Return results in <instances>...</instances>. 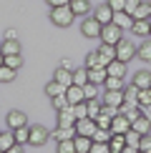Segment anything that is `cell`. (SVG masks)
<instances>
[{
  "instance_id": "6f0895ef",
  "label": "cell",
  "mask_w": 151,
  "mask_h": 153,
  "mask_svg": "<svg viewBox=\"0 0 151 153\" xmlns=\"http://www.w3.org/2000/svg\"><path fill=\"white\" fill-rule=\"evenodd\" d=\"M149 18H151V3H149Z\"/></svg>"
},
{
  "instance_id": "681fc988",
  "label": "cell",
  "mask_w": 151,
  "mask_h": 153,
  "mask_svg": "<svg viewBox=\"0 0 151 153\" xmlns=\"http://www.w3.org/2000/svg\"><path fill=\"white\" fill-rule=\"evenodd\" d=\"M46 3L50 5V8H61V5H68L71 0H46Z\"/></svg>"
},
{
  "instance_id": "836d02e7",
  "label": "cell",
  "mask_w": 151,
  "mask_h": 153,
  "mask_svg": "<svg viewBox=\"0 0 151 153\" xmlns=\"http://www.w3.org/2000/svg\"><path fill=\"white\" fill-rule=\"evenodd\" d=\"M46 93H48V98H55V95H61V93H66V88H63L61 83H55V80H50L48 85H46Z\"/></svg>"
},
{
  "instance_id": "30bf717a",
  "label": "cell",
  "mask_w": 151,
  "mask_h": 153,
  "mask_svg": "<svg viewBox=\"0 0 151 153\" xmlns=\"http://www.w3.org/2000/svg\"><path fill=\"white\" fill-rule=\"evenodd\" d=\"M66 95H68V103H71V105H76V103H83V100H86L83 85H76V83L66 88Z\"/></svg>"
},
{
  "instance_id": "4fadbf2b",
  "label": "cell",
  "mask_w": 151,
  "mask_h": 153,
  "mask_svg": "<svg viewBox=\"0 0 151 153\" xmlns=\"http://www.w3.org/2000/svg\"><path fill=\"white\" fill-rule=\"evenodd\" d=\"M111 131H113V133H129V131H131V120L126 118L123 113H118V116L111 120Z\"/></svg>"
},
{
  "instance_id": "2e32d148",
  "label": "cell",
  "mask_w": 151,
  "mask_h": 153,
  "mask_svg": "<svg viewBox=\"0 0 151 153\" xmlns=\"http://www.w3.org/2000/svg\"><path fill=\"white\" fill-rule=\"evenodd\" d=\"M123 100H126L123 91H106V93H103V103H106V105H116V108H118Z\"/></svg>"
},
{
  "instance_id": "7402d4cb",
  "label": "cell",
  "mask_w": 151,
  "mask_h": 153,
  "mask_svg": "<svg viewBox=\"0 0 151 153\" xmlns=\"http://www.w3.org/2000/svg\"><path fill=\"white\" fill-rule=\"evenodd\" d=\"M136 55L144 63H151V40H149V38H144L141 45H136Z\"/></svg>"
},
{
  "instance_id": "f546056e",
  "label": "cell",
  "mask_w": 151,
  "mask_h": 153,
  "mask_svg": "<svg viewBox=\"0 0 151 153\" xmlns=\"http://www.w3.org/2000/svg\"><path fill=\"white\" fill-rule=\"evenodd\" d=\"M126 136V146H131V148H141V133H136L131 128L129 133H123Z\"/></svg>"
},
{
  "instance_id": "f5cc1de1",
  "label": "cell",
  "mask_w": 151,
  "mask_h": 153,
  "mask_svg": "<svg viewBox=\"0 0 151 153\" xmlns=\"http://www.w3.org/2000/svg\"><path fill=\"white\" fill-rule=\"evenodd\" d=\"M5 38H18V30L15 28H8V30H5Z\"/></svg>"
},
{
  "instance_id": "484cf974",
  "label": "cell",
  "mask_w": 151,
  "mask_h": 153,
  "mask_svg": "<svg viewBox=\"0 0 151 153\" xmlns=\"http://www.w3.org/2000/svg\"><path fill=\"white\" fill-rule=\"evenodd\" d=\"M71 10L76 13V15H88V13H91V3H88V0H71Z\"/></svg>"
},
{
  "instance_id": "ba28073f",
  "label": "cell",
  "mask_w": 151,
  "mask_h": 153,
  "mask_svg": "<svg viewBox=\"0 0 151 153\" xmlns=\"http://www.w3.org/2000/svg\"><path fill=\"white\" fill-rule=\"evenodd\" d=\"M96 118H81L76 120V133L78 136H93V131H96Z\"/></svg>"
},
{
  "instance_id": "7dc6e473",
  "label": "cell",
  "mask_w": 151,
  "mask_h": 153,
  "mask_svg": "<svg viewBox=\"0 0 151 153\" xmlns=\"http://www.w3.org/2000/svg\"><path fill=\"white\" fill-rule=\"evenodd\" d=\"M151 148V133H144V136H141V148H138V151H149Z\"/></svg>"
},
{
  "instance_id": "52a82bcc",
  "label": "cell",
  "mask_w": 151,
  "mask_h": 153,
  "mask_svg": "<svg viewBox=\"0 0 151 153\" xmlns=\"http://www.w3.org/2000/svg\"><path fill=\"white\" fill-rule=\"evenodd\" d=\"M93 18L101 23V25H108L113 23V10H111V5L108 3H103V5H98L96 10H93Z\"/></svg>"
},
{
  "instance_id": "f6af8a7d",
  "label": "cell",
  "mask_w": 151,
  "mask_h": 153,
  "mask_svg": "<svg viewBox=\"0 0 151 153\" xmlns=\"http://www.w3.org/2000/svg\"><path fill=\"white\" fill-rule=\"evenodd\" d=\"M106 3L111 5V10H113V13H121V10H126V0H106Z\"/></svg>"
},
{
  "instance_id": "ab89813d",
  "label": "cell",
  "mask_w": 151,
  "mask_h": 153,
  "mask_svg": "<svg viewBox=\"0 0 151 153\" xmlns=\"http://www.w3.org/2000/svg\"><path fill=\"white\" fill-rule=\"evenodd\" d=\"M71 108H73V116H76V120L88 118V105H86V100H83V103H76V105H71Z\"/></svg>"
},
{
  "instance_id": "6da1fadb",
  "label": "cell",
  "mask_w": 151,
  "mask_h": 153,
  "mask_svg": "<svg viewBox=\"0 0 151 153\" xmlns=\"http://www.w3.org/2000/svg\"><path fill=\"white\" fill-rule=\"evenodd\" d=\"M76 20V13L71 10V5H61V8H50V23L58 28H68Z\"/></svg>"
},
{
  "instance_id": "cb8c5ba5",
  "label": "cell",
  "mask_w": 151,
  "mask_h": 153,
  "mask_svg": "<svg viewBox=\"0 0 151 153\" xmlns=\"http://www.w3.org/2000/svg\"><path fill=\"white\" fill-rule=\"evenodd\" d=\"M58 126H76V116H73V108H63L58 111Z\"/></svg>"
},
{
  "instance_id": "d6a6232c",
  "label": "cell",
  "mask_w": 151,
  "mask_h": 153,
  "mask_svg": "<svg viewBox=\"0 0 151 153\" xmlns=\"http://www.w3.org/2000/svg\"><path fill=\"white\" fill-rule=\"evenodd\" d=\"M131 15H134V20H151V18H149V3H141Z\"/></svg>"
},
{
  "instance_id": "d4e9b609",
  "label": "cell",
  "mask_w": 151,
  "mask_h": 153,
  "mask_svg": "<svg viewBox=\"0 0 151 153\" xmlns=\"http://www.w3.org/2000/svg\"><path fill=\"white\" fill-rule=\"evenodd\" d=\"M103 88H106V91H123L126 83H123L121 75H108V78H106V83H103Z\"/></svg>"
},
{
  "instance_id": "91938a15",
  "label": "cell",
  "mask_w": 151,
  "mask_h": 153,
  "mask_svg": "<svg viewBox=\"0 0 151 153\" xmlns=\"http://www.w3.org/2000/svg\"><path fill=\"white\" fill-rule=\"evenodd\" d=\"M149 93H151V88H149Z\"/></svg>"
},
{
  "instance_id": "ee69618b",
  "label": "cell",
  "mask_w": 151,
  "mask_h": 153,
  "mask_svg": "<svg viewBox=\"0 0 151 153\" xmlns=\"http://www.w3.org/2000/svg\"><path fill=\"white\" fill-rule=\"evenodd\" d=\"M111 116H106V113H101V116L96 118V126H98V128H111Z\"/></svg>"
},
{
  "instance_id": "f35d334b",
  "label": "cell",
  "mask_w": 151,
  "mask_h": 153,
  "mask_svg": "<svg viewBox=\"0 0 151 153\" xmlns=\"http://www.w3.org/2000/svg\"><path fill=\"white\" fill-rule=\"evenodd\" d=\"M50 103H53L55 111H63V108L71 105V103H68V95H66V93H61V95H55V98H50Z\"/></svg>"
},
{
  "instance_id": "74e56055",
  "label": "cell",
  "mask_w": 151,
  "mask_h": 153,
  "mask_svg": "<svg viewBox=\"0 0 151 153\" xmlns=\"http://www.w3.org/2000/svg\"><path fill=\"white\" fill-rule=\"evenodd\" d=\"M10 146H15V136H13V131H10V133H3V131H0V148L8 151Z\"/></svg>"
},
{
  "instance_id": "ac0fdd59",
  "label": "cell",
  "mask_w": 151,
  "mask_h": 153,
  "mask_svg": "<svg viewBox=\"0 0 151 153\" xmlns=\"http://www.w3.org/2000/svg\"><path fill=\"white\" fill-rule=\"evenodd\" d=\"M73 143H76V153H88L93 146V138L91 136H76Z\"/></svg>"
},
{
  "instance_id": "44dd1931",
  "label": "cell",
  "mask_w": 151,
  "mask_h": 153,
  "mask_svg": "<svg viewBox=\"0 0 151 153\" xmlns=\"http://www.w3.org/2000/svg\"><path fill=\"white\" fill-rule=\"evenodd\" d=\"M131 33H136V35H141V38L151 35V20H134V25H131Z\"/></svg>"
},
{
  "instance_id": "e0dca14e",
  "label": "cell",
  "mask_w": 151,
  "mask_h": 153,
  "mask_svg": "<svg viewBox=\"0 0 151 153\" xmlns=\"http://www.w3.org/2000/svg\"><path fill=\"white\" fill-rule=\"evenodd\" d=\"M0 50H3L5 55H15V53H20V40H18V38H5V40L0 43Z\"/></svg>"
},
{
  "instance_id": "60d3db41",
  "label": "cell",
  "mask_w": 151,
  "mask_h": 153,
  "mask_svg": "<svg viewBox=\"0 0 151 153\" xmlns=\"http://www.w3.org/2000/svg\"><path fill=\"white\" fill-rule=\"evenodd\" d=\"M138 91H141V88H138V85H134V83H131V85H126V88H123V95H126V100L136 103V98H138Z\"/></svg>"
},
{
  "instance_id": "3957f363",
  "label": "cell",
  "mask_w": 151,
  "mask_h": 153,
  "mask_svg": "<svg viewBox=\"0 0 151 153\" xmlns=\"http://www.w3.org/2000/svg\"><path fill=\"white\" fill-rule=\"evenodd\" d=\"M116 58L123 60V63H129L131 58H136V45L131 40H126V38H121V40L116 43Z\"/></svg>"
},
{
  "instance_id": "bcb514c9",
  "label": "cell",
  "mask_w": 151,
  "mask_h": 153,
  "mask_svg": "<svg viewBox=\"0 0 151 153\" xmlns=\"http://www.w3.org/2000/svg\"><path fill=\"white\" fill-rule=\"evenodd\" d=\"M88 153H111V148H108V143H93Z\"/></svg>"
},
{
  "instance_id": "4dcf8cb0",
  "label": "cell",
  "mask_w": 151,
  "mask_h": 153,
  "mask_svg": "<svg viewBox=\"0 0 151 153\" xmlns=\"http://www.w3.org/2000/svg\"><path fill=\"white\" fill-rule=\"evenodd\" d=\"M83 93H86V100H91V98H101V85H96V83H91L88 80L86 85H83Z\"/></svg>"
},
{
  "instance_id": "8d00e7d4",
  "label": "cell",
  "mask_w": 151,
  "mask_h": 153,
  "mask_svg": "<svg viewBox=\"0 0 151 153\" xmlns=\"http://www.w3.org/2000/svg\"><path fill=\"white\" fill-rule=\"evenodd\" d=\"M136 105L141 108V111H144V108H149V105H151V93H149V88H146V91H138V98H136Z\"/></svg>"
},
{
  "instance_id": "9a60e30c",
  "label": "cell",
  "mask_w": 151,
  "mask_h": 153,
  "mask_svg": "<svg viewBox=\"0 0 151 153\" xmlns=\"http://www.w3.org/2000/svg\"><path fill=\"white\" fill-rule=\"evenodd\" d=\"M113 23H116L118 28H123V30H131V25H134V15H131V13H126V10L113 13Z\"/></svg>"
},
{
  "instance_id": "db71d44e",
  "label": "cell",
  "mask_w": 151,
  "mask_h": 153,
  "mask_svg": "<svg viewBox=\"0 0 151 153\" xmlns=\"http://www.w3.org/2000/svg\"><path fill=\"white\" fill-rule=\"evenodd\" d=\"M121 153H138V148H131V146H126V148H123Z\"/></svg>"
},
{
  "instance_id": "680465c9",
  "label": "cell",
  "mask_w": 151,
  "mask_h": 153,
  "mask_svg": "<svg viewBox=\"0 0 151 153\" xmlns=\"http://www.w3.org/2000/svg\"><path fill=\"white\" fill-rule=\"evenodd\" d=\"M0 153H5V151H3V148H0Z\"/></svg>"
},
{
  "instance_id": "5bb4252c",
  "label": "cell",
  "mask_w": 151,
  "mask_h": 153,
  "mask_svg": "<svg viewBox=\"0 0 151 153\" xmlns=\"http://www.w3.org/2000/svg\"><path fill=\"white\" fill-rule=\"evenodd\" d=\"M53 80H55V83H61L63 88L73 85V71H66V68H61V65H58V71L53 73Z\"/></svg>"
},
{
  "instance_id": "816d5d0a",
  "label": "cell",
  "mask_w": 151,
  "mask_h": 153,
  "mask_svg": "<svg viewBox=\"0 0 151 153\" xmlns=\"http://www.w3.org/2000/svg\"><path fill=\"white\" fill-rule=\"evenodd\" d=\"M5 153H23V146H18V143H15V146H10Z\"/></svg>"
},
{
  "instance_id": "4316f807",
  "label": "cell",
  "mask_w": 151,
  "mask_h": 153,
  "mask_svg": "<svg viewBox=\"0 0 151 153\" xmlns=\"http://www.w3.org/2000/svg\"><path fill=\"white\" fill-rule=\"evenodd\" d=\"M13 136H15V143L18 146H25L30 141V126H20V128L13 131Z\"/></svg>"
},
{
  "instance_id": "7c38bea8",
  "label": "cell",
  "mask_w": 151,
  "mask_h": 153,
  "mask_svg": "<svg viewBox=\"0 0 151 153\" xmlns=\"http://www.w3.org/2000/svg\"><path fill=\"white\" fill-rule=\"evenodd\" d=\"M96 53H98V58H101V63H103V65H108L111 60H116V45L101 43V48L96 50Z\"/></svg>"
},
{
  "instance_id": "603a6c76",
  "label": "cell",
  "mask_w": 151,
  "mask_h": 153,
  "mask_svg": "<svg viewBox=\"0 0 151 153\" xmlns=\"http://www.w3.org/2000/svg\"><path fill=\"white\" fill-rule=\"evenodd\" d=\"M134 85H138L141 91L151 88V73H149V71H138V73H134Z\"/></svg>"
},
{
  "instance_id": "d6986e66",
  "label": "cell",
  "mask_w": 151,
  "mask_h": 153,
  "mask_svg": "<svg viewBox=\"0 0 151 153\" xmlns=\"http://www.w3.org/2000/svg\"><path fill=\"white\" fill-rule=\"evenodd\" d=\"M108 148H111V153H121L126 148V136L123 133H113L111 141H108Z\"/></svg>"
},
{
  "instance_id": "1f68e13d",
  "label": "cell",
  "mask_w": 151,
  "mask_h": 153,
  "mask_svg": "<svg viewBox=\"0 0 151 153\" xmlns=\"http://www.w3.org/2000/svg\"><path fill=\"white\" fill-rule=\"evenodd\" d=\"M5 65H10L13 71H20L23 68V55L15 53V55H5Z\"/></svg>"
},
{
  "instance_id": "8992f818",
  "label": "cell",
  "mask_w": 151,
  "mask_h": 153,
  "mask_svg": "<svg viewBox=\"0 0 151 153\" xmlns=\"http://www.w3.org/2000/svg\"><path fill=\"white\" fill-rule=\"evenodd\" d=\"M76 136H78L76 133V126H55V131L50 133V138H55V143L58 141H71Z\"/></svg>"
},
{
  "instance_id": "e575fe53",
  "label": "cell",
  "mask_w": 151,
  "mask_h": 153,
  "mask_svg": "<svg viewBox=\"0 0 151 153\" xmlns=\"http://www.w3.org/2000/svg\"><path fill=\"white\" fill-rule=\"evenodd\" d=\"M15 73H18V71H13L10 65H0V83H10V80H15Z\"/></svg>"
},
{
  "instance_id": "c3c4849f",
  "label": "cell",
  "mask_w": 151,
  "mask_h": 153,
  "mask_svg": "<svg viewBox=\"0 0 151 153\" xmlns=\"http://www.w3.org/2000/svg\"><path fill=\"white\" fill-rule=\"evenodd\" d=\"M138 5H141V0H126V13H134Z\"/></svg>"
},
{
  "instance_id": "7bdbcfd3",
  "label": "cell",
  "mask_w": 151,
  "mask_h": 153,
  "mask_svg": "<svg viewBox=\"0 0 151 153\" xmlns=\"http://www.w3.org/2000/svg\"><path fill=\"white\" fill-rule=\"evenodd\" d=\"M96 65H103V63H101L98 53L93 50V53H88V55H86V68H96Z\"/></svg>"
},
{
  "instance_id": "d590c367",
  "label": "cell",
  "mask_w": 151,
  "mask_h": 153,
  "mask_svg": "<svg viewBox=\"0 0 151 153\" xmlns=\"http://www.w3.org/2000/svg\"><path fill=\"white\" fill-rule=\"evenodd\" d=\"M73 83H76V85H86V83H88V68L73 71Z\"/></svg>"
},
{
  "instance_id": "5b68a950",
  "label": "cell",
  "mask_w": 151,
  "mask_h": 153,
  "mask_svg": "<svg viewBox=\"0 0 151 153\" xmlns=\"http://www.w3.org/2000/svg\"><path fill=\"white\" fill-rule=\"evenodd\" d=\"M50 138V131L46 128V126H30V141H28V146H43Z\"/></svg>"
},
{
  "instance_id": "9c48e42d",
  "label": "cell",
  "mask_w": 151,
  "mask_h": 153,
  "mask_svg": "<svg viewBox=\"0 0 151 153\" xmlns=\"http://www.w3.org/2000/svg\"><path fill=\"white\" fill-rule=\"evenodd\" d=\"M106 78H108V68H106V65L88 68V80H91V83H96V85H103Z\"/></svg>"
},
{
  "instance_id": "83f0119b",
  "label": "cell",
  "mask_w": 151,
  "mask_h": 153,
  "mask_svg": "<svg viewBox=\"0 0 151 153\" xmlns=\"http://www.w3.org/2000/svg\"><path fill=\"white\" fill-rule=\"evenodd\" d=\"M111 136H113V131L111 128H96V131H93V143H108L111 141Z\"/></svg>"
},
{
  "instance_id": "f907efd6",
  "label": "cell",
  "mask_w": 151,
  "mask_h": 153,
  "mask_svg": "<svg viewBox=\"0 0 151 153\" xmlns=\"http://www.w3.org/2000/svg\"><path fill=\"white\" fill-rule=\"evenodd\" d=\"M61 68H66V71H76V68H73V60H71V58H63V60H61Z\"/></svg>"
},
{
  "instance_id": "ffe728a7",
  "label": "cell",
  "mask_w": 151,
  "mask_h": 153,
  "mask_svg": "<svg viewBox=\"0 0 151 153\" xmlns=\"http://www.w3.org/2000/svg\"><path fill=\"white\" fill-rule=\"evenodd\" d=\"M131 128H134L136 133H141V136H144V133H151V120H149V118L141 113V116H138V118L134 120V123H131Z\"/></svg>"
},
{
  "instance_id": "7a4b0ae2",
  "label": "cell",
  "mask_w": 151,
  "mask_h": 153,
  "mask_svg": "<svg viewBox=\"0 0 151 153\" xmlns=\"http://www.w3.org/2000/svg\"><path fill=\"white\" fill-rule=\"evenodd\" d=\"M123 38V28H118L116 23H108L101 28V43H108V45H116Z\"/></svg>"
},
{
  "instance_id": "b9f144b4",
  "label": "cell",
  "mask_w": 151,
  "mask_h": 153,
  "mask_svg": "<svg viewBox=\"0 0 151 153\" xmlns=\"http://www.w3.org/2000/svg\"><path fill=\"white\" fill-rule=\"evenodd\" d=\"M55 153H76L73 138H71V141H58V151H55Z\"/></svg>"
},
{
  "instance_id": "8fae6325",
  "label": "cell",
  "mask_w": 151,
  "mask_h": 153,
  "mask_svg": "<svg viewBox=\"0 0 151 153\" xmlns=\"http://www.w3.org/2000/svg\"><path fill=\"white\" fill-rule=\"evenodd\" d=\"M20 126H28V116H25L23 111H10L8 113V128L15 131V128H20Z\"/></svg>"
},
{
  "instance_id": "f1b7e54d",
  "label": "cell",
  "mask_w": 151,
  "mask_h": 153,
  "mask_svg": "<svg viewBox=\"0 0 151 153\" xmlns=\"http://www.w3.org/2000/svg\"><path fill=\"white\" fill-rule=\"evenodd\" d=\"M106 68H108V75H121V78L126 75V63H123V60H118V58H116V60H111Z\"/></svg>"
},
{
  "instance_id": "11a10c76",
  "label": "cell",
  "mask_w": 151,
  "mask_h": 153,
  "mask_svg": "<svg viewBox=\"0 0 151 153\" xmlns=\"http://www.w3.org/2000/svg\"><path fill=\"white\" fill-rule=\"evenodd\" d=\"M0 65H5V53L0 50Z\"/></svg>"
},
{
  "instance_id": "9f6ffc18",
  "label": "cell",
  "mask_w": 151,
  "mask_h": 153,
  "mask_svg": "<svg viewBox=\"0 0 151 153\" xmlns=\"http://www.w3.org/2000/svg\"><path fill=\"white\" fill-rule=\"evenodd\" d=\"M138 153H151V148H149V151H138Z\"/></svg>"
},
{
  "instance_id": "277c9868",
  "label": "cell",
  "mask_w": 151,
  "mask_h": 153,
  "mask_svg": "<svg viewBox=\"0 0 151 153\" xmlns=\"http://www.w3.org/2000/svg\"><path fill=\"white\" fill-rule=\"evenodd\" d=\"M101 28H103V25H101L93 15H88V18L81 20V33L86 38H101Z\"/></svg>"
}]
</instances>
